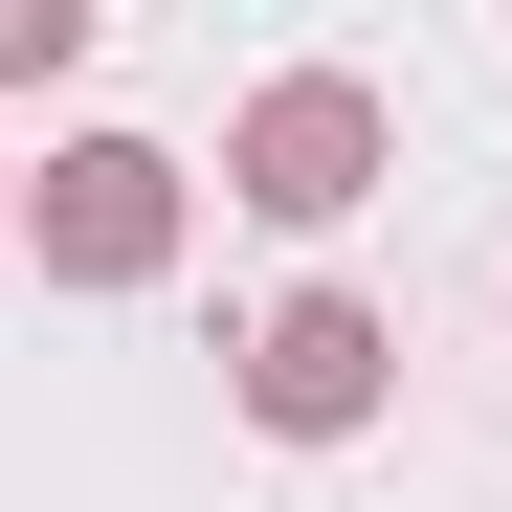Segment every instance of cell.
<instances>
[{"label": "cell", "instance_id": "obj_2", "mask_svg": "<svg viewBox=\"0 0 512 512\" xmlns=\"http://www.w3.org/2000/svg\"><path fill=\"white\" fill-rule=\"evenodd\" d=\"M223 401L268 423V446H357V423L401 401V334H379L357 290H268V312L223 334Z\"/></svg>", "mask_w": 512, "mask_h": 512}, {"label": "cell", "instance_id": "obj_4", "mask_svg": "<svg viewBox=\"0 0 512 512\" xmlns=\"http://www.w3.org/2000/svg\"><path fill=\"white\" fill-rule=\"evenodd\" d=\"M90 67V0H0V90H67Z\"/></svg>", "mask_w": 512, "mask_h": 512}, {"label": "cell", "instance_id": "obj_3", "mask_svg": "<svg viewBox=\"0 0 512 512\" xmlns=\"http://www.w3.org/2000/svg\"><path fill=\"white\" fill-rule=\"evenodd\" d=\"M179 156H156V134H67L45 156V179H23V245H45V290H156V268H179Z\"/></svg>", "mask_w": 512, "mask_h": 512}, {"label": "cell", "instance_id": "obj_1", "mask_svg": "<svg viewBox=\"0 0 512 512\" xmlns=\"http://www.w3.org/2000/svg\"><path fill=\"white\" fill-rule=\"evenodd\" d=\"M379 156H401V134H379L357 67H268V90L223 112V201H245V223H357Z\"/></svg>", "mask_w": 512, "mask_h": 512}, {"label": "cell", "instance_id": "obj_5", "mask_svg": "<svg viewBox=\"0 0 512 512\" xmlns=\"http://www.w3.org/2000/svg\"><path fill=\"white\" fill-rule=\"evenodd\" d=\"M0 223H23V179H0Z\"/></svg>", "mask_w": 512, "mask_h": 512}]
</instances>
